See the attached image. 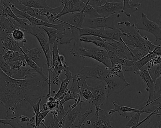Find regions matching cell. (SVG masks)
<instances>
[{"label":"cell","instance_id":"cell-2","mask_svg":"<svg viewBox=\"0 0 161 128\" xmlns=\"http://www.w3.org/2000/svg\"><path fill=\"white\" fill-rule=\"evenodd\" d=\"M118 25L125 26L119 29L122 33V40L128 46L140 48L148 54L153 52L157 47L154 43L149 41L147 36H141L139 30L135 24L131 25L130 22L126 21L119 22Z\"/></svg>","mask_w":161,"mask_h":128},{"label":"cell","instance_id":"cell-26","mask_svg":"<svg viewBox=\"0 0 161 128\" xmlns=\"http://www.w3.org/2000/svg\"><path fill=\"white\" fill-rule=\"evenodd\" d=\"M41 101H42V99H39L38 102L36 103L35 102L32 101H30L28 102V103L32 108L34 115L35 117L36 125L35 128H38L41 125L42 121L45 120L47 116L50 113V111L41 112L40 108Z\"/></svg>","mask_w":161,"mask_h":128},{"label":"cell","instance_id":"cell-35","mask_svg":"<svg viewBox=\"0 0 161 128\" xmlns=\"http://www.w3.org/2000/svg\"><path fill=\"white\" fill-rule=\"evenodd\" d=\"M83 2L86 4L85 7L83 9L86 19H95L98 17H102L98 13L97 10L88 4L87 1H83Z\"/></svg>","mask_w":161,"mask_h":128},{"label":"cell","instance_id":"cell-50","mask_svg":"<svg viewBox=\"0 0 161 128\" xmlns=\"http://www.w3.org/2000/svg\"><path fill=\"white\" fill-rule=\"evenodd\" d=\"M156 114V113H151V114H149L148 116H147V117H146V118L144 119H143V120L142 121H140V122H139V123H138V124H136V125H135L134 126H133V127H126V128H138V127H139V126H140V125H142V124H143V123H144V122H145V121H146L147 120H149L150 119V118L152 116H153V114Z\"/></svg>","mask_w":161,"mask_h":128},{"label":"cell","instance_id":"cell-45","mask_svg":"<svg viewBox=\"0 0 161 128\" xmlns=\"http://www.w3.org/2000/svg\"><path fill=\"white\" fill-rule=\"evenodd\" d=\"M54 110L57 113V118L60 121H62L64 122V118L67 113V111L64 110V104L59 101L58 105Z\"/></svg>","mask_w":161,"mask_h":128},{"label":"cell","instance_id":"cell-12","mask_svg":"<svg viewBox=\"0 0 161 128\" xmlns=\"http://www.w3.org/2000/svg\"><path fill=\"white\" fill-rule=\"evenodd\" d=\"M89 89L93 95L92 100L89 102L92 105L91 108L93 106H100L105 103L108 92V88L105 82H101L93 86H89Z\"/></svg>","mask_w":161,"mask_h":128},{"label":"cell","instance_id":"cell-11","mask_svg":"<svg viewBox=\"0 0 161 128\" xmlns=\"http://www.w3.org/2000/svg\"><path fill=\"white\" fill-rule=\"evenodd\" d=\"M0 16L8 17L17 21L19 25V28L24 31V32L29 33L31 31L32 26L30 22L25 18H21L18 16L12 11L9 5L3 2L2 0L0 1Z\"/></svg>","mask_w":161,"mask_h":128},{"label":"cell","instance_id":"cell-16","mask_svg":"<svg viewBox=\"0 0 161 128\" xmlns=\"http://www.w3.org/2000/svg\"><path fill=\"white\" fill-rule=\"evenodd\" d=\"M12 4L19 11L24 12L35 18L40 19L47 23H50L48 18L45 16L47 9H36L24 6L20 2V0H11Z\"/></svg>","mask_w":161,"mask_h":128},{"label":"cell","instance_id":"cell-54","mask_svg":"<svg viewBox=\"0 0 161 128\" xmlns=\"http://www.w3.org/2000/svg\"><path fill=\"white\" fill-rule=\"evenodd\" d=\"M41 124H42V125H43V126H44V127H45V128H47V127H46V125H45V124H44V122H43V121H42V123H41Z\"/></svg>","mask_w":161,"mask_h":128},{"label":"cell","instance_id":"cell-19","mask_svg":"<svg viewBox=\"0 0 161 128\" xmlns=\"http://www.w3.org/2000/svg\"><path fill=\"white\" fill-rule=\"evenodd\" d=\"M81 97V88L80 87L76 75L73 76L72 85L68 91L64 98L60 101L63 104L66 102L73 100L75 102L80 103Z\"/></svg>","mask_w":161,"mask_h":128},{"label":"cell","instance_id":"cell-32","mask_svg":"<svg viewBox=\"0 0 161 128\" xmlns=\"http://www.w3.org/2000/svg\"><path fill=\"white\" fill-rule=\"evenodd\" d=\"M113 104L114 106V109H111L108 112L109 115H111V116L115 112H118V113H120V112H129V113L141 112L142 114L144 113V111L140 109H136V108H132V107H129V106L119 105L115 101L113 102Z\"/></svg>","mask_w":161,"mask_h":128},{"label":"cell","instance_id":"cell-18","mask_svg":"<svg viewBox=\"0 0 161 128\" xmlns=\"http://www.w3.org/2000/svg\"><path fill=\"white\" fill-rule=\"evenodd\" d=\"M106 42L113 47L114 52L119 57L133 61L132 55L129 47L123 41L121 42L114 40H106Z\"/></svg>","mask_w":161,"mask_h":128},{"label":"cell","instance_id":"cell-46","mask_svg":"<svg viewBox=\"0 0 161 128\" xmlns=\"http://www.w3.org/2000/svg\"><path fill=\"white\" fill-rule=\"evenodd\" d=\"M9 64L11 66L12 70L17 71V70H19L23 66L27 65V63L25 60H20L12 62Z\"/></svg>","mask_w":161,"mask_h":128},{"label":"cell","instance_id":"cell-14","mask_svg":"<svg viewBox=\"0 0 161 128\" xmlns=\"http://www.w3.org/2000/svg\"><path fill=\"white\" fill-rule=\"evenodd\" d=\"M123 7V1H107L104 5L97 8L96 10L102 17L105 18L121 13Z\"/></svg>","mask_w":161,"mask_h":128},{"label":"cell","instance_id":"cell-15","mask_svg":"<svg viewBox=\"0 0 161 128\" xmlns=\"http://www.w3.org/2000/svg\"><path fill=\"white\" fill-rule=\"evenodd\" d=\"M61 3L64 5V8L57 17L58 19L66 15L80 12L86 5L81 0H62Z\"/></svg>","mask_w":161,"mask_h":128},{"label":"cell","instance_id":"cell-40","mask_svg":"<svg viewBox=\"0 0 161 128\" xmlns=\"http://www.w3.org/2000/svg\"><path fill=\"white\" fill-rule=\"evenodd\" d=\"M24 31L20 28L16 29L12 33V38L16 42H27V40L25 38V33Z\"/></svg>","mask_w":161,"mask_h":128},{"label":"cell","instance_id":"cell-7","mask_svg":"<svg viewBox=\"0 0 161 128\" xmlns=\"http://www.w3.org/2000/svg\"><path fill=\"white\" fill-rule=\"evenodd\" d=\"M79 73L88 78L97 80L101 83L105 82L111 74V69L102 63L95 66L83 67Z\"/></svg>","mask_w":161,"mask_h":128},{"label":"cell","instance_id":"cell-20","mask_svg":"<svg viewBox=\"0 0 161 128\" xmlns=\"http://www.w3.org/2000/svg\"><path fill=\"white\" fill-rule=\"evenodd\" d=\"M26 54L41 69H43L45 65H47L46 56L41 47L37 46L32 49H28Z\"/></svg>","mask_w":161,"mask_h":128},{"label":"cell","instance_id":"cell-9","mask_svg":"<svg viewBox=\"0 0 161 128\" xmlns=\"http://www.w3.org/2000/svg\"><path fill=\"white\" fill-rule=\"evenodd\" d=\"M138 30L147 32L154 35L155 37L154 44L156 46L161 45V28L155 22L148 19L144 13L141 14V18L138 23L136 24Z\"/></svg>","mask_w":161,"mask_h":128},{"label":"cell","instance_id":"cell-39","mask_svg":"<svg viewBox=\"0 0 161 128\" xmlns=\"http://www.w3.org/2000/svg\"><path fill=\"white\" fill-rule=\"evenodd\" d=\"M161 103V76L156 80L155 83V93H154L153 100L150 104L155 102H159Z\"/></svg>","mask_w":161,"mask_h":128},{"label":"cell","instance_id":"cell-1","mask_svg":"<svg viewBox=\"0 0 161 128\" xmlns=\"http://www.w3.org/2000/svg\"><path fill=\"white\" fill-rule=\"evenodd\" d=\"M48 82L36 73L25 79H14L0 71V101L5 107V119L18 116L22 104L30 101L36 103L37 100L46 98L45 93Z\"/></svg>","mask_w":161,"mask_h":128},{"label":"cell","instance_id":"cell-31","mask_svg":"<svg viewBox=\"0 0 161 128\" xmlns=\"http://www.w3.org/2000/svg\"><path fill=\"white\" fill-rule=\"evenodd\" d=\"M20 1L24 6L33 9H51L45 0H20Z\"/></svg>","mask_w":161,"mask_h":128},{"label":"cell","instance_id":"cell-8","mask_svg":"<svg viewBox=\"0 0 161 128\" xmlns=\"http://www.w3.org/2000/svg\"><path fill=\"white\" fill-rule=\"evenodd\" d=\"M120 13L113 15L109 17H98L95 19H86L83 25L82 28H85L95 29H116L115 26V19L120 17Z\"/></svg>","mask_w":161,"mask_h":128},{"label":"cell","instance_id":"cell-17","mask_svg":"<svg viewBox=\"0 0 161 128\" xmlns=\"http://www.w3.org/2000/svg\"><path fill=\"white\" fill-rule=\"evenodd\" d=\"M138 75L143 79L145 84L147 85L146 90L149 92V97L146 105L143 107L149 106L151 103L153 101L155 93V83L149 73L148 69L146 66H144L139 71Z\"/></svg>","mask_w":161,"mask_h":128},{"label":"cell","instance_id":"cell-25","mask_svg":"<svg viewBox=\"0 0 161 128\" xmlns=\"http://www.w3.org/2000/svg\"><path fill=\"white\" fill-rule=\"evenodd\" d=\"M42 29L47 33L50 44L53 45L57 42L60 44L63 39L65 37L66 30H58L53 28L42 27Z\"/></svg>","mask_w":161,"mask_h":128},{"label":"cell","instance_id":"cell-29","mask_svg":"<svg viewBox=\"0 0 161 128\" xmlns=\"http://www.w3.org/2000/svg\"><path fill=\"white\" fill-rule=\"evenodd\" d=\"M3 48L7 50L18 52L23 54V49L26 47L24 44L27 42H16L12 38H7L1 41Z\"/></svg>","mask_w":161,"mask_h":128},{"label":"cell","instance_id":"cell-4","mask_svg":"<svg viewBox=\"0 0 161 128\" xmlns=\"http://www.w3.org/2000/svg\"><path fill=\"white\" fill-rule=\"evenodd\" d=\"M30 34L35 36L38 40L40 47L43 49L47 62L48 71V77L49 80V91L47 95L46 96L47 99H48L52 97L51 79V50L50 48V44L49 42L48 38H47L46 35V32L42 29L41 27H33L32 28Z\"/></svg>","mask_w":161,"mask_h":128},{"label":"cell","instance_id":"cell-5","mask_svg":"<svg viewBox=\"0 0 161 128\" xmlns=\"http://www.w3.org/2000/svg\"><path fill=\"white\" fill-rule=\"evenodd\" d=\"M57 42L54 43L51 50V62L50 74L53 76L51 82L54 85H58L61 82L60 75L65 70L66 63H63L60 57Z\"/></svg>","mask_w":161,"mask_h":128},{"label":"cell","instance_id":"cell-36","mask_svg":"<svg viewBox=\"0 0 161 128\" xmlns=\"http://www.w3.org/2000/svg\"><path fill=\"white\" fill-rule=\"evenodd\" d=\"M142 128H161V114H153L148 123Z\"/></svg>","mask_w":161,"mask_h":128},{"label":"cell","instance_id":"cell-48","mask_svg":"<svg viewBox=\"0 0 161 128\" xmlns=\"http://www.w3.org/2000/svg\"><path fill=\"white\" fill-rule=\"evenodd\" d=\"M93 93L89 88L84 89L81 91V97L86 101H90L93 98Z\"/></svg>","mask_w":161,"mask_h":128},{"label":"cell","instance_id":"cell-33","mask_svg":"<svg viewBox=\"0 0 161 128\" xmlns=\"http://www.w3.org/2000/svg\"><path fill=\"white\" fill-rule=\"evenodd\" d=\"M23 54L25 55V60L26 61L27 64L31 67L32 69L36 71L37 73L39 74L40 75L43 77V78L45 79V81L48 82L49 85V77L46 75V74L43 71V69H41L35 62H34L27 55L26 53L23 51Z\"/></svg>","mask_w":161,"mask_h":128},{"label":"cell","instance_id":"cell-21","mask_svg":"<svg viewBox=\"0 0 161 128\" xmlns=\"http://www.w3.org/2000/svg\"><path fill=\"white\" fill-rule=\"evenodd\" d=\"M65 17V21L58 19V22L72 26L76 28H82L86 19L84 10L80 12L68 14Z\"/></svg>","mask_w":161,"mask_h":128},{"label":"cell","instance_id":"cell-41","mask_svg":"<svg viewBox=\"0 0 161 128\" xmlns=\"http://www.w3.org/2000/svg\"><path fill=\"white\" fill-rule=\"evenodd\" d=\"M111 74L114 76L126 79L124 76V71L123 67L120 64H116L111 68Z\"/></svg>","mask_w":161,"mask_h":128},{"label":"cell","instance_id":"cell-10","mask_svg":"<svg viewBox=\"0 0 161 128\" xmlns=\"http://www.w3.org/2000/svg\"><path fill=\"white\" fill-rule=\"evenodd\" d=\"M2 1L3 3L9 5L11 7L13 12L18 16L19 17V16L23 18L27 19L30 22L32 27H47L53 28L56 29L65 30V28L63 24H52L51 23H47V22L42 21L40 19L35 18L24 12L19 11L15 7L14 4L11 3V0H2Z\"/></svg>","mask_w":161,"mask_h":128},{"label":"cell","instance_id":"cell-51","mask_svg":"<svg viewBox=\"0 0 161 128\" xmlns=\"http://www.w3.org/2000/svg\"><path fill=\"white\" fill-rule=\"evenodd\" d=\"M153 53L154 54H157V55H159L161 56V46H157L156 48H155V50L153 51Z\"/></svg>","mask_w":161,"mask_h":128},{"label":"cell","instance_id":"cell-44","mask_svg":"<svg viewBox=\"0 0 161 128\" xmlns=\"http://www.w3.org/2000/svg\"><path fill=\"white\" fill-rule=\"evenodd\" d=\"M142 113L141 112L139 113H134L130 117V120L126 125V127H132L135 125H136L140 122V116Z\"/></svg>","mask_w":161,"mask_h":128},{"label":"cell","instance_id":"cell-27","mask_svg":"<svg viewBox=\"0 0 161 128\" xmlns=\"http://www.w3.org/2000/svg\"><path fill=\"white\" fill-rule=\"evenodd\" d=\"M80 41V42L94 44L99 47L104 48L107 51H114L113 47L106 42V40L102 39L100 37L94 36H84L81 37Z\"/></svg>","mask_w":161,"mask_h":128},{"label":"cell","instance_id":"cell-42","mask_svg":"<svg viewBox=\"0 0 161 128\" xmlns=\"http://www.w3.org/2000/svg\"><path fill=\"white\" fill-rule=\"evenodd\" d=\"M123 7L121 13L125 14L127 17H131V13L138 11V8H134L130 4L129 0H123Z\"/></svg>","mask_w":161,"mask_h":128},{"label":"cell","instance_id":"cell-6","mask_svg":"<svg viewBox=\"0 0 161 128\" xmlns=\"http://www.w3.org/2000/svg\"><path fill=\"white\" fill-rule=\"evenodd\" d=\"M112 116L103 110L100 106L95 107V113L90 119L84 123L86 128H114L112 125Z\"/></svg>","mask_w":161,"mask_h":128},{"label":"cell","instance_id":"cell-49","mask_svg":"<svg viewBox=\"0 0 161 128\" xmlns=\"http://www.w3.org/2000/svg\"><path fill=\"white\" fill-rule=\"evenodd\" d=\"M88 4L91 5L92 7L95 9H97V8L101 7L102 5H104L106 3L107 1L105 0H100V1H96V0H88Z\"/></svg>","mask_w":161,"mask_h":128},{"label":"cell","instance_id":"cell-34","mask_svg":"<svg viewBox=\"0 0 161 128\" xmlns=\"http://www.w3.org/2000/svg\"><path fill=\"white\" fill-rule=\"evenodd\" d=\"M92 113V108H89L84 114L80 113L78 117L69 128H81L85 121H86V119Z\"/></svg>","mask_w":161,"mask_h":128},{"label":"cell","instance_id":"cell-47","mask_svg":"<svg viewBox=\"0 0 161 128\" xmlns=\"http://www.w3.org/2000/svg\"><path fill=\"white\" fill-rule=\"evenodd\" d=\"M161 63V56L157 54H154L152 59L146 65L148 69H150L151 67L154 65Z\"/></svg>","mask_w":161,"mask_h":128},{"label":"cell","instance_id":"cell-3","mask_svg":"<svg viewBox=\"0 0 161 128\" xmlns=\"http://www.w3.org/2000/svg\"><path fill=\"white\" fill-rule=\"evenodd\" d=\"M81 42L79 41L74 43L70 50V53L73 57L91 58L111 69V60L107 50L101 47H85Z\"/></svg>","mask_w":161,"mask_h":128},{"label":"cell","instance_id":"cell-22","mask_svg":"<svg viewBox=\"0 0 161 128\" xmlns=\"http://www.w3.org/2000/svg\"><path fill=\"white\" fill-rule=\"evenodd\" d=\"M64 75L66 76V78L64 79L61 78V83L60 89L58 92L55 94L53 99L56 101H61L63 100L66 95L67 92L69 90L68 86L69 83L73 79L72 73L69 70V68L68 66H66L65 70L64 71Z\"/></svg>","mask_w":161,"mask_h":128},{"label":"cell","instance_id":"cell-53","mask_svg":"<svg viewBox=\"0 0 161 128\" xmlns=\"http://www.w3.org/2000/svg\"><path fill=\"white\" fill-rule=\"evenodd\" d=\"M81 128H86L85 127V123H84L83 124L82 126H81Z\"/></svg>","mask_w":161,"mask_h":128},{"label":"cell","instance_id":"cell-38","mask_svg":"<svg viewBox=\"0 0 161 128\" xmlns=\"http://www.w3.org/2000/svg\"><path fill=\"white\" fill-rule=\"evenodd\" d=\"M129 48L132 55L133 61H137L148 54L140 48H132L130 47H129Z\"/></svg>","mask_w":161,"mask_h":128},{"label":"cell","instance_id":"cell-52","mask_svg":"<svg viewBox=\"0 0 161 128\" xmlns=\"http://www.w3.org/2000/svg\"><path fill=\"white\" fill-rule=\"evenodd\" d=\"M158 22H159V23H160V25H161V12H160V15H159V17H158Z\"/></svg>","mask_w":161,"mask_h":128},{"label":"cell","instance_id":"cell-23","mask_svg":"<svg viewBox=\"0 0 161 128\" xmlns=\"http://www.w3.org/2000/svg\"><path fill=\"white\" fill-rule=\"evenodd\" d=\"M19 28L13 24L11 20L0 16V39L1 41L7 38H12V33L16 29Z\"/></svg>","mask_w":161,"mask_h":128},{"label":"cell","instance_id":"cell-43","mask_svg":"<svg viewBox=\"0 0 161 128\" xmlns=\"http://www.w3.org/2000/svg\"><path fill=\"white\" fill-rule=\"evenodd\" d=\"M0 69L5 74L11 77L12 70L10 65L4 60L3 57L0 55Z\"/></svg>","mask_w":161,"mask_h":128},{"label":"cell","instance_id":"cell-13","mask_svg":"<svg viewBox=\"0 0 161 128\" xmlns=\"http://www.w3.org/2000/svg\"><path fill=\"white\" fill-rule=\"evenodd\" d=\"M105 82L108 88L107 98L112 94H119L130 85L126 79L114 76L112 74L105 80Z\"/></svg>","mask_w":161,"mask_h":128},{"label":"cell","instance_id":"cell-37","mask_svg":"<svg viewBox=\"0 0 161 128\" xmlns=\"http://www.w3.org/2000/svg\"><path fill=\"white\" fill-rule=\"evenodd\" d=\"M149 73L154 83L161 76V63L154 65L148 69Z\"/></svg>","mask_w":161,"mask_h":128},{"label":"cell","instance_id":"cell-30","mask_svg":"<svg viewBox=\"0 0 161 128\" xmlns=\"http://www.w3.org/2000/svg\"><path fill=\"white\" fill-rule=\"evenodd\" d=\"M3 57L4 60L8 63H12L20 60H25V55L18 52L7 50L3 48L1 50V54Z\"/></svg>","mask_w":161,"mask_h":128},{"label":"cell","instance_id":"cell-24","mask_svg":"<svg viewBox=\"0 0 161 128\" xmlns=\"http://www.w3.org/2000/svg\"><path fill=\"white\" fill-rule=\"evenodd\" d=\"M85 101H86L85 100L82 101L76 107H73L71 105H69L64 120V128H69L72 125L80 113H81V104Z\"/></svg>","mask_w":161,"mask_h":128},{"label":"cell","instance_id":"cell-28","mask_svg":"<svg viewBox=\"0 0 161 128\" xmlns=\"http://www.w3.org/2000/svg\"><path fill=\"white\" fill-rule=\"evenodd\" d=\"M153 56H154V53L152 52L139 60L134 62V64L132 66L127 67L124 69V72H131L134 74L138 75L139 71L152 59Z\"/></svg>","mask_w":161,"mask_h":128}]
</instances>
